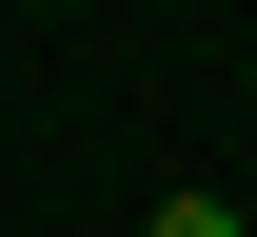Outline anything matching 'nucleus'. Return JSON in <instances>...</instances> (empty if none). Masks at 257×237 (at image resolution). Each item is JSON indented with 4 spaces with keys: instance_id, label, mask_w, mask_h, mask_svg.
Returning <instances> with one entry per match:
<instances>
[{
    "instance_id": "obj_1",
    "label": "nucleus",
    "mask_w": 257,
    "mask_h": 237,
    "mask_svg": "<svg viewBox=\"0 0 257 237\" xmlns=\"http://www.w3.org/2000/svg\"><path fill=\"white\" fill-rule=\"evenodd\" d=\"M139 237H237V198H159V217H139Z\"/></svg>"
}]
</instances>
